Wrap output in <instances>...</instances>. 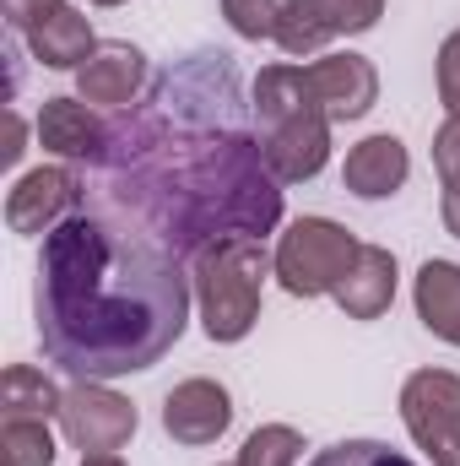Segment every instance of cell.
<instances>
[{"mask_svg":"<svg viewBox=\"0 0 460 466\" xmlns=\"http://www.w3.org/2000/svg\"><path fill=\"white\" fill-rule=\"evenodd\" d=\"M304 71H309L315 104L325 109L331 125H352V119H363L374 104H379V71H374V60H368V55L336 49V55L304 60Z\"/></svg>","mask_w":460,"mask_h":466,"instance_id":"obj_8","label":"cell"},{"mask_svg":"<svg viewBox=\"0 0 460 466\" xmlns=\"http://www.w3.org/2000/svg\"><path fill=\"white\" fill-rule=\"evenodd\" d=\"M357 249H363L357 233L342 228L336 218H298L276 238L271 266H276L282 293H293V299H331L342 288V277L352 271Z\"/></svg>","mask_w":460,"mask_h":466,"instance_id":"obj_4","label":"cell"},{"mask_svg":"<svg viewBox=\"0 0 460 466\" xmlns=\"http://www.w3.org/2000/svg\"><path fill=\"white\" fill-rule=\"evenodd\" d=\"M60 385L33 369V363H11L0 374V418H60Z\"/></svg>","mask_w":460,"mask_h":466,"instance_id":"obj_17","label":"cell"},{"mask_svg":"<svg viewBox=\"0 0 460 466\" xmlns=\"http://www.w3.org/2000/svg\"><path fill=\"white\" fill-rule=\"evenodd\" d=\"M406 174H412L406 141L390 136V130L363 136L342 163V185H346V196H357V201H390V196L406 185Z\"/></svg>","mask_w":460,"mask_h":466,"instance_id":"obj_13","label":"cell"},{"mask_svg":"<svg viewBox=\"0 0 460 466\" xmlns=\"http://www.w3.org/2000/svg\"><path fill=\"white\" fill-rule=\"evenodd\" d=\"M309 466H417V461L401 456V451H390L385 440H336V445H325Z\"/></svg>","mask_w":460,"mask_h":466,"instance_id":"obj_23","label":"cell"},{"mask_svg":"<svg viewBox=\"0 0 460 466\" xmlns=\"http://www.w3.org/2000/svg\"><path fill=\"white\" fill-rule=\"evenodd\" d=\"M265 277H276L265 238H217L190 260V288H195V315L206 342L233 348L260 326Z\"/></svg>","mask_w":460,"mask_h":466,"instance_id":"obj_3","label":"cell"},{"mask_svg":"<svg viewBox=\"0 0 460 466\" xmlns=\"http://www.w3.org/2000/svg\"><path fill=\"white\" fill-rule=\"evenodd\" d=\"M315 11L331 27V38H357V33H374L379 27L385 0H315Z\"/></svg>","mask_w":460,"mask_h":466,"instance_id":"obj_22","label":"cell"},{"mask_svg":"<svg viewBox=\"0 0 460 466\" xmlns=\"http://www.w3.org/2000/svg\"><path fill=\"white\" fill-rule=\"evenodd\" d=\"M412 304L445 348H460V260H423L412 277Z\"/></svg>","mask_w":460,"mask_h":466,"instance_id":"obj_15","label":"cell"},{"mask_svg":"<svg viewBox=\"0 0 460 466\" xmlns=\"http://www.w3.org/2000/svg\"><path fill=\"white\" fill-rule=\"evenodd\" d=\"M82 466H125V456L119 451H109V456H82Z\"/></svg>","mask_w":460,"mask_h":466,"instance_id":"obj_28","label":"cell"},{"mask_svg":"<svg viewBox=\"0 0 460 466\" xmlns=\"http://www.w3.org/2000/svg\"><path fill=\"white\" fill-rule=\"evenodd\" d=\"M141 418L130 407V396H119L109 380H71L60 396V434L71 440V451L82 456H109L135 440Z\"/></svg>","mask_w":460,"mask_h":466,"instance_id":"obj_6","label":"cell"},{"mask_svg":"<svg viewBox=\"0 0 460 466\" xmlns=\"http://www.w3.org/2000/svg\"><path fill=\"white\" fill-rule=\"evenodd\" d=\"M0 451L5 466H55L49 418H0Z\"/></svg>","mask_w":460,"mask_h":466,"instance_id":"obj_20","label":"cell"},{"mask_svg":"<svg viewBox=\"0 0 460 466\" xmlns=\"http://www.w3.org/2000/svg\"><path fill=\"white\" fill-rule=\"evenodd\" d=\"M395 288H401L395 255L385 244H363L357 260H352V271L342 277V288L331 299H336V309H342L346 320H379L395 304Z\"/></svg>","mask_w":460,"mask_h":466,"instance_id":"obj_14","label":"cell"},{"mask_svg":"<svg viewBox=\"0 0 460 466\" xmlns=\"http://www.w3.org/2000/svg\"><path fill=\"white\" fill-rule=\"evenodd\" d=\"M190 304L179 255L98 212L65 218L38 249V348L71 380L146 374L185 337Z\"/></svg>","mask_w":460,"mask_h":466,"instance_id":"obj_2","label":"cell"},{"mask_svg":"<svg viewBox=\"0 0 460 466\" xmlns=\"http://www.w3.org/2000/svg\"><path fill=\"white\" fill-rule=\"evenodd\" d=\"M260 147H265V163L282 185H304V179L325 174V163H331V119L320 109L293 115L282 125H271L260 136Z\"/></svg>","mask_w":460,"mask_h":466,"instance_id":"obj_10","label":"cell"},{"mask_svg":"<svg viewBox=\"0 0 460 466\" xmlns=\"http://www.w3.org/2000/svg\"><path fill=\"white\" fill-rule=\"evenodd\" d=\"M82 174L71 163H44L27 168L11 190H5V228L22 238H49L65 218L82 212Z\"/></svg>","mask_w":460,"mask_h":466,"instance_id":"obj_7","label":"cell"},{"mask_svg":"<svg viewBox=\"0 0 460 466\" xmlns=\"http://www.w3.org/2000/svg\"><path fill=\"white\" fill-rule=\"evenodd\" d=\"M434 82H439V104H445V115H460V27L439 44Z\"/></svg>","mask_w":460,"mask_h":466,"instance_id":"obj_25","label":"cell"},{"mask_svg":"<svg viewBox=\"0 0 460 466\" xmlns=\"http://www.w3.org/2000/svg\"><path fill=\"white\" fill-rule=\"evenodd\" d=\"M33 130H38V147L55 152L60 163H104L109 152V125L82 98H44Z\"/></svg>","mask_w":460,"mask_h":466,"instance_id":"obj_11","label":"cell"},{"mask_svg":"<svg viewBox=\"0 0 460 466\" xmlns=\"http://www.w3.org/2000/svg\"><path fill=\"white\" fill-rule=\"evenodd\" d=\"M60 5H65V0H0V16H5L16 33H33V27H38L44 16H55Z\"/></svg>","mask_w":460,"mask_h":466,"instance_id":"obj_26","label":"cell"},{"mask_svg":"<svg viewBox=\"0 0 460 466\" xmlns=\"http://www.w3.org/2000/svg\"><path fill=\"white\" fill-rule=\"evenodd\" d=\"M223 16L238 38L260 44V38H276V16H282V0H223Z\"/></svg>","mask_w":460,"mask_h":466,"instance_id":"obj_24","label":"cell"},{"mask_svg":"<svg viewBox=\"0 0 460 466\" xmlns=\"http://www.w3.org/2000/svg\"><path fill=\"white\" fill-rule=\"evenodd\" d=\"M282 55H293V60H309V55H320L325 44H331V27L320 22V11H315V0H282V16H276V38H271Z\"/></svg>","mask_w":460,"mask_h":466,"instance_id":"obj_19","label":"cell"},{"mask_svg":"<svg viewBox=\"0 0 460 466\" xmlns=\"http://www.w3.org/2000/svg\"><path fill=\"white\" fill-rule=\"evenodd\" d=\"M93 5H104V11H109V5H125V0H93Z\"/></svg>","mask_w":460,"mask_h":466,"instance_id":"obj_29","label":"cell"},{"mask_svg":"<svg viewBox=\"0 0 460 466\" xmlns=\"http://www.w3.org/2000/svg\"><path fill=\"white\" fill-rule=\"evenodd\" d=\"M163 429H168L174 445H190V451L217 445V440L233 429L228 385H217V380H206V374L179 380V385L163 396Z\"/></svg>","mask_w":460,"mask_h":466,"instance_id":"obj_9","label":"cell"},{"mask_svg":"<svg viewBox=\"0 0 460 466\" xmlns=\"http://www.w3.org/2000/svg\"><path fill=\"white\" fill-rule=\"evenodd\" d=\"M146 87V55L125 38H109L93 49V60L76 71V98L93 109H130Z\"/></svg>","mask_w":460,"mask_h":466,"instance_id":"obj_12","label":"cell"},{"mask_svg":"<svg viewBox=\"0 0 460 466\" xmlns=\"http://www.w3.org/2000/svg\"><path fill=\"white\" fill-rule=\"evenodd\" d=\"M401 423L434 466H460V374L412 369L401 380Z\"/></svg>","mask_w":460,"mask_h":466,"instance_id":"obj_5","label":"cell"},{"mask_svg":"<svg viewBox=\"0 0 460 466\" xmlns=\"http://www.w3.org/2000/svg\"><path fill=\"white\" fill-rule=\"evenodd\" d=\"M27 49H33V60H38L44 71H82V66L93 60L98 38H93V22H87V11H76V5H60L55 16H44V22L27 33Z\"/></svg>","mask_w":460,"mask_h":466,"instance_id":"obj_16","label":"cell"},{"mask_svg":"<svg viewBox=\"0 0 460 466\" xmlns=\"http://www.w3.org/2000/svg\"><path fill=\"white\" fill-rule=\"evenodd\" d=\"M22 152H27V125H22V115L11 109V136H5V163H22Z\"/></svg>","mask_w":460,"mask_h":466,"instance_id":"obj_27","label":"cell"},{"mask_svg":"<svg viewBox=\"0 0 460 466\" xmlns=\"http://www.w3.org/2000/svg\"><path fill=\"white\" fill-rule=\"evenodd\" d=\"M434 174H439V218L445 233L460 238V115H445L434 130Z\"/></svg>","mask_w":460,"mask_h":466,"instance_id":"obj_18","label":"cell"},{"mask_svg":"<svg viewBox=\"0 0 460 466\" xmlns=\"http://www.w3.org/2000/svg\"><path fill=\"white\" fill-rule=\"evenodd\" d=\"M233 55L201 49L179 60L152 98L109 125L104 185L174 255H201L217 238H265L282 223V179L265 147L233 125Z\"/></svg>","mask_w":460,"mask_h":466,"instance_id":"obj_1","label":"cell"},{"mask_svg":"<svg viewBox=\"0 0 460 466\" xmlns=\"http://www.w3.org/2000/svg\"><path fill=\"white\" fill-rule=\"evenodd\" d=\"M298 456H304V434L293 423H260L244 434L233 466H298Z\"/></svg>","mask_w":460,"mask_h":466,"instance_id":"obj_21","label":"cell"}]
</instances>
